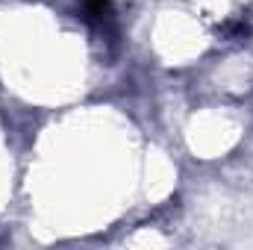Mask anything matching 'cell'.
Returning a JSON list of instances; mask_svg holds the SVG:
<instances>
[{
  "label": "cell",
  "instance_id": "obj_1",
  "mask_svg": "<svg viewBox=\"0 0 253 250\" xmlns=\"http://www.w3.org/2000/svg\"><path fill=\"white\" fill-rule=\"evenodd\" d=\"M80 18L103 36H115V9L112 0H80Z\"/></svg>",
  "mask_w": 253,
  "mask_h": 250
}]
</instances>
